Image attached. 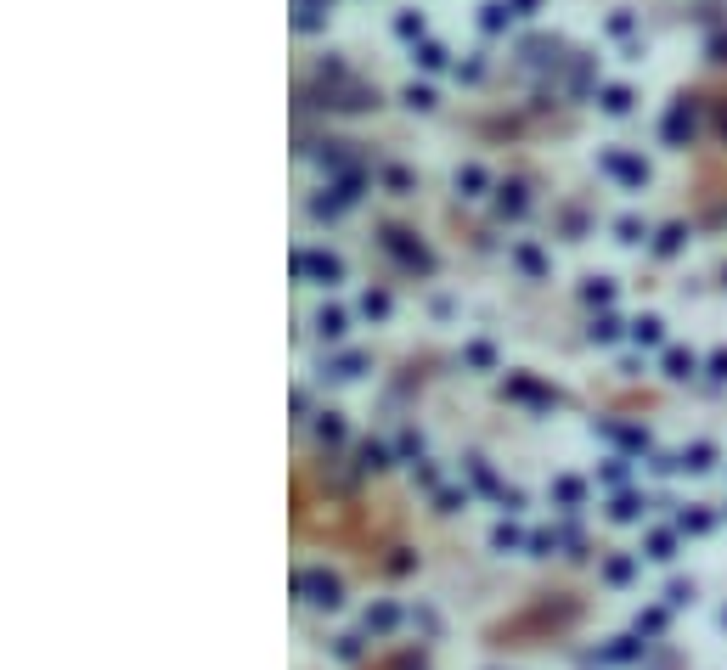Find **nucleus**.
Returning <instances> with one entry per match:
<instances>
[{
	"label": "nucleus",
	"mask_w": 727,
	"mask_h": 670,
	"mask_svg": "<svg viewBox=\"0 0 727 670\" xmlns=\"http://www.w3.org/2000/svg\"><path fill=\"white\" fill-rule=\"evenodd\" d=\"M519 265H524V271H530V276H542V271H547V259H542V254H536V248H519Z\"/></svg>",
	"instance_id": "11"
},
{
	"label": "nucleus",
	"mask_w": 727,
	"mask_h": 670,
	"mask_svg": "<svg viewBox=\"0 0 727 670\" xmlns=\"http://www.w3.org/2000/svg\"><path fill=\"white\" fill-rule=\"evenodd\" d=\"M384 237H389V248L401 254L406 265H417V271H429V265H434V259H429V248H417V242H406V231H384Z\"/></svg>",
	"instance_id": "3"
},
{
	"label": "nucleus",
	"mask_w": 727,
	"mask_h": 670,
	"mask_svg": "<svg viewBox=\"0 0 727 670\" xmlns=\"http://www.w3.org/2000/svg\"><path fill=\"white\" fill-rule=\"evenodd\" d=\"M677 248H682V225H665L659 231V254H677Z\"/></svg>",
	"instance_id": "10"
},
{
	"label": "nucleus",
	"mask_w": 727,
	"mask_h": 670,
	"mask_svg": "<svg viewBox=\"0 0 727 670\" xmlns=\"http://www.w3.org/2000/svg\"><path fill=\"white\" fill-rule=\"evenodd\" d=\"M417 63H423V68H440L446 51H440V45H417Z\"/></svg>",
	"instance_id": "12"
},
{
	"label": "nucleus",
	"mask_w": 727,
	"mask_h": 670,
	"mask_svg": "<svg viewBox=\"0 0 727 670\" xmlns=\"http://www.w3.org/2000/svg\"><path fill=\"white\" fill-rule=\"evenodd\" d=\"M395 28H401L406 40H411V34H423V17H411V11H406V17H401V23H395Z\"/></svg>",
	"instance_id": "15"
},
{
	"label": "nucleus",
	"mask_w": 727,
	"mask_h": 670,
	"mask_svg": "<svg viewBox=\"0 0 727 670\" xmlns=\"http://www.w3.org/2000/svg\"><path fill=\"white\" fill-rule=\"evenodd\" d=\"M665 367H671V377H688V372H694V355H682V350H671V355H665Z\"/></svg>",
	"instance_id": "8"
},
{
	"label": "nucleus",
	"mask_w": 727,
	"mask_h": 670,
	"mask_svg": "<svg viewBox=\"0 0 727 670\" xmlns=\"http://www.w3.org/2000/svg\"><path fill=\"white\" fill-rule=\"evenodd\" d=\"M457 186H468V192H480V186H485V169H480V163H468V169H457Z\"/></svg>",
	"instance_id": "7"
},
{
	"label": "nucleus",
	"mask_w": 727,
	"mask_h": 670,
	"mask_svg": "<svg viewBox=\"0 0 727 670\" xmlns=\"http://www.w3.org/2000/svg\"><path fill=\"white\" fill-rule=\"evenodd\" d=\"M722 130H727V107H722Z\"/></svg>",
	"instance_id": "17"
},
{
	"label": "nucleus",
	"mask_w": 727,
	"mask_h": 670,
	"mask_svg": "<svg viewBox=\"0 0 727 670\" xmlns=\"http://www.w3.org/2000/svg\"><path fill=\"white\" fill-rule=\"evenodd\" d=\"M294 265H299V271H311V276H322V282H338V271H344L333 254H299Z\"/></svg>",
	"instance_id": "4"
},
{
	"label": "nucleus",
	"mask_w": 727,
	"mask_h": 670,
	"mask_svg": "<svg viewBox=\"0 0 727 670\" xmlns=\"http://www.w3.org/2000/svg\"><path fill=\"white\" fill-rule=\"evenodd\" d=\"M711 51H716V63H727V40H711Z\"/></svg>",
	"instance_id": "16"
},
{
	"label": "nucleus",
	"mask_w": 727,
	"mask_h": 670,
	"mask_svg": "<svg viewBox=\"0 0 727 670\" xmlns=\"http://www.w3.org/2000/svg\"><path fill=\"white\" fill-rule=\"evenodd\" d=\"M507 23V6H485V28H502Z\"/></svg>",
	"instance_id": "14"
},
{
	"label": "nucleus",
	"mask_w": 727,
	"mask_h": 670,
	"mask_svg": "<svg viewBox=\"0 0 727 670\" xmlns=\"http://www.w3.org/2000/svg\"><path fill=\"white\" fill-rule=\"evenodd\" d=\"M322 333H327V338H338V333H344V315H338V310H322Z\"/></svg>",
	"instance_id": "13"
},
{
	"label": "nucleus",
	"mask_w": 727,
	"mask_h": 670,
	"mask_svg": "<svg viewBox=\"0 0 727 670\" xmlns=\"http://www.w3.org/2000/svg\"><path fill=\"white\" fill-rule=\"evenodd\" d=\"M502 215H524V192L519 186H502Z\"/></svg>",
	"instance_id": "6"
},
{
	"label": "nucleus",
	"mask_w": 727,
	"mask_h": 670,
	"mask_svg": "<svg viewBox=\"0 0 727 670\" xmlns=\"http://www.w3.org/2000/svg\"><path fill=\"white\" fill-rule=\"evenodd\" d=\"M632 333H637V344H659V321H654V315H643Z\"/></svg>",
	"instance_id": "9"
},
{
	"label": "nucleus",
	"mask_w": 727,
	"mask_h": 670,
	"mask_svg": "<svg viewBox=\"0 0 727 670\" xmlns=\"http://www.w3.org/2000/svg\"><path fill=\"white\" fill-rule=\"evenodd\" d=\"M603 107H609V113H626V107H632V90L609 85V90H603Z\"/></svg>",
	"instance_id": "5"
},
{
	"label": "nucleus",
	"mask_w": 727,
	"mask_h": 670,
	"mask_svg": "<svg viewBox=\"0 0 727 670\" xmlns=\"http://www.w3.org/2000/svg\"><path fill=\"white\" fill-rule=\"evenodd\" d=\"M688 136H694V107H688V96H682V102L665 113V141H688Z\"/></svg>",
	"instance_id": "1"
},
{
	"label": "nucleus",
	"mask_w": 727,
	"mask_h": 670,
	"mask_svg": "<svg viewBox=\"0 0 727 670\" xmlns=\"http://www.w3.org/2000/svg\"><path fill=\"white\" fill-rule=\"evenodd\" d=\"M603 169H609V175H620V180H632V186H643V180H648V163L620 158V152H609V158H603Z\"/></svg>",
	"instance_id": "2"
}]
</instances>
